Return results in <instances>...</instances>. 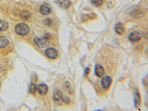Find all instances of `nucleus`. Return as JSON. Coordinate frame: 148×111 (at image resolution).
<instances>
[{
    "mask_svg": "<svg viewBox=\"0 0 148 111\" xmlns=\"http://www.w3.org/2000/svg\"><path fill=\"white\" fill-rule=\"evenodd\" d=\"M34 42L38 47H41V48H44V47H48L49 44H50V40L46 36L36 37L34 39Z\"/></svg>",
    "mask_w": 148,
    "mask_h": 111,
    "instance_id": "obj_1",
    "label": "nucleus"
},
{
    "mask_svg": "<svg viewBox=\"0 0 148 111\" xmlns=\"http://www.w3.org/2000/svg\"><path fill=\"white\" fill-rule=\"evenodd\" d=\"M15 31L18 35H26L29 32V27L25 23H19L16 26Z\"/></svg>",
    "mask_w": 148,
    "mask_h": 111,
    "instance_id": "obj_2",
    "label": "nucleus"
},
{
    "mask_svg": "<svg viewBox=\"0 0 148 111\" xmlns=\"http://www.w3.org/2000/svg\"><path fill=\"white\" fill-rule=\"evenodd\" d=\"M143 36V34L141 31H138V30H136V31H133L131 34H130L129 36H128V39L130 42H136L139 41L141 39V37Z\"/></svg>",
    "mask_w": 148,
    "mask_h": 111,
    "instance_id": "obj_3",
    "label": "nucleus"
},
{
    "mask_svg": "<svg viewBox=\"0 0 148 111\" xmlns=\"http://www.w3.org/2000/svg\"><path fill=\"white\" fill-rule=\"evenodd\" d=\"M39 11H40L41 14H43V15L50 14L51 13V11H52V6L48 3L43 4V5L40 7Z\"/></svg>",
    "mask_w": 148,
    "mask_h": 111,
    "instance_id": "obj_4",
    "label": "nucleus"
},
{
    "mask_svg": "<svg viewBox=\"0 0 148 111\" xmlns=\"http://www.w3.org/2000/svg\"><path fill=\"white\" fill-rule=\"evenodd\" d=\"M45 55L50 59H54L57 57L58 52L56 51V49L53 48V47H48L47 49H46Z\"/></svg>",
    "mask_w": 148,
    "mask_h": 111,
    "instance_id": "obj_5",
    "label": "nucleus"
},
{
    "mask_svg": "<svg viewBox=\"0 0 148 111\" xmlns=\"http://www.w3.org/2000/svg\"><path fill=\"white\" fill-rule=\"evenodd\" d=\"M63 96L62 93L59 90H56L53 92V99L55 102L58 104H61L62 103L63 100Z\"/></svg>",
    "mask_w": 148,
    "mask_h": 111,
    "instance_id": "obj_6",
    "label": "nucleus"
},
{
    "mask_svg": "<svg viewBox=\"0 0 148 111\" xmlns=\"http://www.w3.org/2000/svg\"><path fill=\"white\" fill-rule=\"evenodd\" d=\"M111 83H112V79H111L110 76H104L101 81V86L105 89H108L110 88Z\"/></svg>",
    "mask_w": 148,
    "mask_h": 111,
    "instance_id": "obj_7",
    "label": "nucleus"
},
{
    "mask_svg": "<svg viewBox=\"0 0 148 111\" xmlns=\"http://www.w3.org/2000/svg\"><path fill=\"white\" fill-rule=\"evenodd\" d=\"M37 90H38V92H39V94L44 96L48 91V87L45 84H41L37 87Z\"/></svg>",
    "mask_w": 148,
    "mask_h": 111,
    "instance_id": "obj_8",
    "label": "nucleus"
},
{
    "mask_svg": "<svg viewBox=\"0 0 148 111\" xmlns=\"http://www.w3.org/2000/svg\"><path fill=\"white\" fill-rule=\"evenodd\" d=\"M58 5L62 8H68L71 5V1L70 0H57L56 1Z\"/></svg>",
    "mask_w": 148,
    "mask_h": 111,
    "instance_id": "obj_9",
    "label": "nucleus"
},
{
    "mask_svg": "<svg viewBox=\"0 0 148 111\" xmlns=\"http://www.w3.org/2000/svg\"><path fill=\"white\" fill-rule=\"evenodd\" d=\"M95 73L98 77L103 76V75L104 74V71L102 66L100 65V64H97L95 67Z\"/></svg>",
    "mask_w": 148,
    "mask_h": 111,
    "instance_id": "obj_10",
    "label": "nucleus"
},
{
    "mask_svg": "<svg viewBox=\"0 0 148 111\" xmlns=\"http://www.w3.org/2000/svg\"><path fill=\"white\" fill-rule=\"evenodd\" d=\"M9 41L5 36H0V48H4L8 45Z\"/></svg>",
    "mask_w": 148,
    "mask_h": 111,
    "instance_id": "obj_11",
    "label": "nucleus"
},
{
    "mask_svg": "<svg viewBox=\"0 0 148 111\" xmlns=\"http://www.w3.org/2000/svg\"><path fill=\"white\" fill-rule=\"evenodd\" d=\"M115 30H116V32L118 34L121 35L124 33V27H123V25H121V23H118L115 27Z\"/></svg>",
    "mask_w": 148,
    "mask_h": 111,
    "instance_id": "obj_12",
    "label": "nucleus"
},
{
    "mask_svg": "<svg viewBox=\"0 0 148 111\" xmlns=\"http://www.w3.org/2000/svg\"><path fill=\"white\" fill-rule=\"evenodd\" d=\"M8 28V23L3 20H0V31H5Z\"/></svg>",
    "mask_w": 148,
    "mask_h": 111,
    "instance_id": "obj_13",
    "label": "nucleus"
},
{
    "mask_svg": "<svg viewBox=\"0 0 148 111\" xmlns=\"http://www.w3.org/2000/svg\"><path fill=\"white\" fill-rule=\"evenodd\" d=\"M141 103V99H140V95L138 91H136L135 92V104L136 107H138Z\"/></svg>",
    "mask_w": 148,
    "mask_h": 111,
    "instance_id": "obj_14",
    "label": "nucleus"
},
{
    "mask_svg": "<svg viewBox=\"0 0 148 111\" xmlns=\"http://www.w3.org/2000/svg\"><path fill=\"white\" fill-rule=\"evenodd\" d=\"M36 89H37L36 85L35 84H34V83H31L30 85V88H29V92H30L31 94H34V93H35Z\"/></svg>",
    "mask_w": 148,
    "mask_h": 111,
    "instance_id": "obj_15",
    "label": "nucleus"
},
{
    "mask_svg": "<svg viewBox=\"0 0 148 111\" xmlns=\"http://www.w3.org/2000/svg\"><path fill=\"white\" fill-rule=\"evenodd\" d=\"M103 0H92V4L96 7H99L102 5Z\"/></svg>",
    "mask_w": 148,
    "mask_h": 111,
    "instance_id": "obj_16",
    "label": "nucleus"
},
{
    "mask_svg": "<svg viewBox=\"0 0 148 111\" xmlns=\"http://www.w3.org/2000/svg\"><path fill=\"white\" fill-rule=\"evenodd\" d=\"M62 100H63V102L66 103V104H67V103H69V101H70V100H69V99H68V98H67V97H64V96H63Z\"/></svg>",
    "mask_w": 148,
    "mask_h": 111,
    "instance_id": "obj_17",
    "label": "nucleus"
},
{
    "mask_svg": "<svg viewBox=\"0 0 148 111\" xmlns=\"http://www.w3.org/2000/svg\"><path fill=\"white\" fill-rule=\"evenodd\" d=\"M45 25H51V19H49V18H47V19L45 20Z\"/></svg>",
    "mask_w": 148,
    "mask_h": 111,
    "instance_id": "obj_18",
    "label": "nucleus"
},
{
    "mask_svg": "<svg viewBox=\"0 0 148 111\" xmlns=\"http://www.w3.org/2000/svg\"><path fill=\"white\" fill-rule=\"evenodd\" d=\"M29 16H30V14H26V15H24V14H22V18H24V19H26V18H29Z\"/></svg>",
    "mask_w": 148,
    "mask_h": 111,
    "instance_id": "obj_19",
    "label": "nucleus"
},
{
    "mask_svg": "<svg viewBox=\"0 0 148 111\" xmlns=\"http://www.w3.org/2000/svg\"><path fill=\"white\" fill-rule=\"evenodd\" d=\"M89 71H90V68H89V67H88V68H86V71H85V75H86V74H87V75H88V73H89Z\"/></svg>",
    "mask_w": 148,
    "mask_h": 111,
    "instance_id": "obj_20",
    "label": "nucleus"
},
{
    "mask_svg": "<svg viewBox=\"0 0 148 111\" xmlns=\"http://www.w3.org/2000/svg\"><path fill=\"white\" fill-rule=\"evenodd\" d=\"M147 85H148V82H147Z\"/></svg>",
    "mask_w": 148,
    "mask_h": 111,
    "instance_id": "obj_21",
    "label": "nucleus"
}]
</instances>
